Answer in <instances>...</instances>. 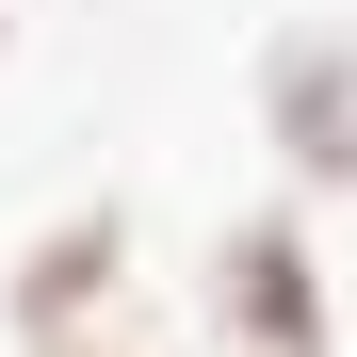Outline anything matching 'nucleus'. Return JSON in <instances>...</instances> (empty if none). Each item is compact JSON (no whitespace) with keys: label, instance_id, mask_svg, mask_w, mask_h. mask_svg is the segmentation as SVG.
<instances>
[{"label":"nucleus","instance_id":"1","mask_svg":"<svg viewBox=\"0 0 357 357\" xmlns=\"http://www.w3.org/2000/svg\"><path fill=\"white\" fill-rule=\"evenodd\" d=\"M211 357H341V292H325V244L292 211H227L211 227V292H195Z\"/></svg>","mask_w":357,"mask_h":357},{"label":"nucleus","instance_id":"2","mask_svg":"<svg viewBox=\"0 0 357 357\" xmlns=\"http://www.w3.org/2000/svg\"><path fill=\"white\" fill-rule=\"evenodd\" d=\"M260 130H276V162L309 195H357V33L341 17H292L260 49Z\"/></svg>","mask_w":357,"mask_h":357},{"label":"nucleus","instance_id":"3","mask_svg":"<svg viewBox=\"0 0 357 357\" xmlns=\"http://www.w3.org/2000/svg\"><path fill=\"white\" fill-rule=\"evenodd\" d=\"M114 292H130V211L82 195V211H49L17 260H0V325H17V341H66V325L114 309Z\"/></svg>","mask_w":357,"mask_h":357},{"label":"nucleus","instance_id":"4","mask_svg":"<svg viewBox=\"0 0 357 357\" xmlns=\"http://www.w3.org/2000/svg\"><path fill=\"white\" fill-rule=\"evenodd\" d=\"M17 357H178V341H146L130 309H98V325H66V341H17Z\"/></svg>","mask_w":357,"mask_h":357},{"label":"nucleus","instance_id":"5","mask_svg":"<svg viewBox=\"0 0 357 357\" xmlns=\"http://www.w3.org/2000/svg\"><path fill=\"white\" fill-rule=\"evenodd\" d=\"M0 49H17V0H0Z\"/></svg>","mask_w":357,"mask_h":357}]
</instances>
